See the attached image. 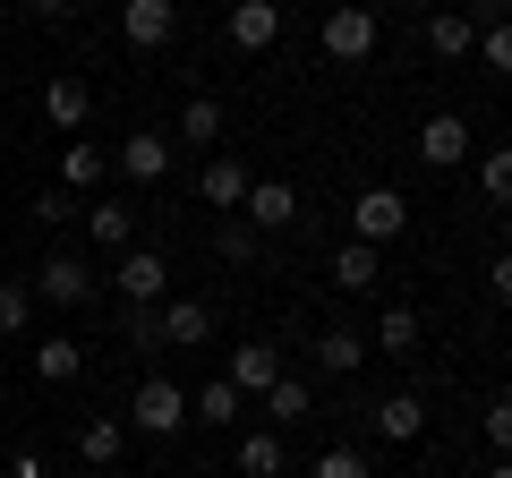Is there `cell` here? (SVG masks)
Here are the masks:
<instances>
[{
  "mask_svg": "<svg viewBox=\"0 0 512 478\" xmlns=\"http://www.w3.org/2000/svg\"><path fill=\"white\" fill-rule=\"evenodd\" d=\"M163 291H171V265L154 257V248H120V299L128 308H154Z\"/></svg>",
  "mask_w": 512,
  "mask_h": 478,
  "instance_id": "obj_7",
  "label": "cell"
},
{
  "mask_svg": "<svg viewBox=\"0 0 512 478\" xmlns=\"http://www.w3.org/2000/svg\"><path fill=\"white\" fill-rule=\"evenodd\" d=\"M316 368H325V376H359L367 368V333L359 325H325V333H316Z\"/></svg>",
  "mask_w": 512,
  "mask_h": 478,
  "instance_id": "obj_14",
  "label": "cell"
},
{
  "mask_svg": "<svg viewBox=\"0 0 512 478\" xmlns=\"http://www.w3.org/2000/svg\"><path fill=\"white\" fill-rule=\"evenodd\" d=\"M163 308V299H154ZM154 308H128V350H163V325H154Z\"/></svg>",
  "mask_w": 512,
  "mask_h": 478,
  "instance_id": "obj_31",
  "label": "cell"
},
{
  "mask_svg": "<svg viewBox=\"0 0 512 478\" xmlns=\"http://www.w3.org/2000/svg\"><path fill=\"white\" fill-rule=\"evenodd\" d=\"M316 478H367V453L359 444H325L316 453Z\"/></svg>",
  "mask_w": 512,
  "mask_h": 478,
  "instance_id": "obj_28",
  "label": "cell"
},
{
  "mask_svg": "<svg viewBox=\"0 0 512 478\" xmlns=\"http://www.w3.org/2000/svg\"><path fill=\"white\" fill-rule=\"evenodd\" d=\"M26 299H52V308H86L94 299V265L69 257V248H52V257L35 265V282H26Z\"/></svg>",
  "mask_w": 512,
  "mask_h": 478,
  "instance_id": "obj_3",
  "label": "cell"
},
{
  "mask_svg": "<svg viewBox=\"0 0 512 478\" xmlns=\"http://www.w3.org/2000/svg\"><path fill=\"white\" fill-rule=\"evenodd\" d=\"M487 444H495V453L512 444V402H487Z\"/></svg>",
  "mask_w": 512,
  "mask_h": 478,
  "instance_id": "obj_33",
  "label": "cell"
},
{
  "mask_svg": "<svg viewBox=\"0 0 512 478\" xmlns=\"http://www.w3.org/2000/svg\"><path fill=\"white\" fill-rule=\"evenodd\" d=\"M77 453H86V470H120V419H86Z\"/></svg>",
  "mask_w": 512,
  "mask_h": 478,
  "instance_id": "obj_25",
  "label": "cell"
},
{
  "mask_svg": "<svg viewBox=\"0 0 512 478\" xmlns=\"http://www.w3.org/2000/svg\"><path fill=\"white\" fill-rule=\"evenodd\" d=\"M103 171H111V154H103V146H86V137H77V146L60 154V188H69V197H77V188H94Z\"/></svg>",
  "mask_w": 512,
  "mask_h": 478,
  "instance_id": "obj_26",
  "label": "cell"
},
{
  "mask_svg": "<svg viewBox=\"0 0 512 478\" xmlns=\"http://www.w3.org/2000/svg\"><path fill=\"white\" fill-rule=\"evenodd\" d=\"M120 35L137 43V52H163V43L180 35V9H171V0H120Z\"/></svg>",
  "mask_w": 512,
  "mask_h": 478,
  "instance_id": "obj_6",
  "label": "cell"
},
{
  "mask_svg": "<svg viewBox=\"0 0 512 478\" xmlns=\"http://www.w3.org/2000/svg\"><path fill=\"white\" fill-rule=\"evenodd\" d=\"M461 154H470V120H461V111H436V120H427V129H419V163L453 171Z\"/></svg>",
  "mask_w": 512,
  "mask_h": 478,
  "instance_id": "obj_12",
  "label": "cell"
},
{
  "mask_svg": "<svg viewBox=\"0 0 512 478\" xmlns=\"http://www.w3.org/2000/svg\"><path fill=\"white\" fill-rule=\"evenodd\" d=\"M470 43H478L470 9H436V18H427V52H436V60H470Z\"/></svg>",
  "mask_w": 512,
  "mask_h": 478,
  "instance_id": "obj_17",
  "label": "cell"
},
{
  "mask_svg": "<svg viewBox=\"0 0 512 478\" xmlns=\"http://www.w3.org/2000/svg\"><path fill=\"white\" fill-rule=\"evenodd\" d=\"M94 478H128V470H94Z\"/></svg>",
  "mask_w": 512,
  "mask_h": 478,
  "instance_id": "obj_38",
  "label": "cell"
},
{
  "mask_svg": "<svg viewBox=\"0 0 512 478\" xmlns=\"http://www.w3.org/2000/svg\"><path fill=\"white\" fill-rule=\"evenodd\" d=\"M487 478H512V470H504V461H495V470H487Z\"/></svg>",
  "mask_w": 512,
  "mask_h": 478,
  "instance_id": "obj_37",
  "label": "cell"
},
{
  "mask_svg": "<svg viewBox=\"0 0 512 478\" xmlns=\"http://www.w3.org/2000/svg\"><path fill=\"white\" fill-rule=\"evenodd\" d=\"M256 410H265L274 427H299V419H308V385H299V376H274V385L256 393Z\"/></svg>",
  "mask_w": 512,
  "mask_h": 478,
  "instance_id": "obj_22",
  "label": "cell"
},
{
  "mask_svg": "<svg viewBox=\"0 0 512 478\" xmlns=\"http://www.w3.org/2000/svg\"><path fill=\"white\" fill-rule=\"evenodd\" d=\"M248 180H256L248 163H231V154H214V163L197 171V205H222V214H239V197H248Z\"/></svg>",
  "mask_w": 512,
  "mask_h": 478,
  "instance_id": "obj_13",
  "label": "cell"
},
{
  "mask_svg": "<svg viewBox=\"0 0 512 478\" xmlns=\"http://www.w3.org/2000/svg\"><path fill=\"white\" fill-rule=\"evenodd\" d=\"M26 9H35V18H69L77 0H26Z\"/></svg>",
  "mask_w": 512,
  "mask_h": 478,
  "instance_id": "obj_35",
  "label": "cell"
},
{
  "mask_svg": "<svg viewBox=\"0 0 512 478\" xmlns=\"http://www.w3.org/2000/svg\"><path fill=\"white\" fill-rule=\"evenodd\" d=\"M376 265H384V248H367V239H350L342 257H333V282H342V291H376Z\"/></svg>",
  "mask_w": 512,
  "mask_h": 478,
  "instance_id": "obj_24",
  "label": "cell"
},
{
  "mask_svg": "<svg viewBox=\"0 0 512 478\" xmlns=\"http://www.w3.org/2000/svg\"><path fill=\"white\" fill-rule=\"evenodd\" d=\"M367 427H376L384 444H419L427 436V402H419V393H384V402L367 410Z\"/></svg>",
  "mask_w": 512,
  "mask_h": 478,
  "instance_id": "obj_9",
  "label": "cell"
},
{
  "mask_svg": "<svg viewBox=\"0 0 512 478\" xmlns=\"http://www.w3.org/2000/svg\"><path fill=\"white\" fill-rule=\"evenodd\" d=\"M239 214H248L256 231H291V222H299V188H291V180H248Z\"/></svg>",
  "mask_w": 512,
  "mask_h": 478,
  "instance_id": "obj_8",
  "label": "cell"
},
{
  "mask_svg": "<svg viewBox=\"0 0 512 478\" xmlns=\"http://www.w3.org/2000/svg\"><path fill=\"white\" fill-rule=\"evenodd\" d=\"M274 376H282V342H239V350H231V368H222V385H231L239 402H256Z\"/></svg>",
  "mask_w": 512,
  "mask_h": 478,
  "instance_id": "obj_4",
  "label": "cell"
},
{
  "mask_svg": "<svg viewBox=\"0 0 512 478\" xmlns=\"http://www.w3.org/2000/svg\"><path fill=\"white\" fill-rule=\"evenodd\" d=\"M26 316H35V299H26V282H0V333H26Z\"/></svg>",
  "mask_w": 512,
  "mask_h": 478,
  "instance_id": "obj_29",
  "label": "cell"
},
{
  "mask_svg": "<svg viewBox=\"0 0 512 478\" xmlns=\"http://www.w3.org/2000/svg\"><path fill=\"white\" fill-rule=\"evenodd\" d=\"M239 478H282V436L274 427H248L239 436Z\"/></svg>",
  "mask_w": 512,
  "mask_h": 478,
  "instance_id": "obj_23",
  "label": "cell"
},
{
  "mask_svg": "<svg viewBox=\"0 0 512 478\" xmlns=\"http://www.w3.org/2000/svg\"><path fill=\"white\" fill-rule=\"evenodd\" d=\"M86 111H94L86 77H52V86H43V120H52L60 137H69V129H86Z\"/></svg>",
  "mask_w": 512,
  "mask_h": 478,
  "instance_id": "obj_15",
  "label": "cell"
},
{
  "mask_svg": "<svg viewBox=\"0 0 512 478\" xmlns=\"http://www.w3.org/2000/svg\"><path fill=\"white\" fill-rule=\"evenodd\" d=\"M478 188H487V197H495V205H504V197H512V163H504V154H487V163H478Z\"/></svg>",
  "mask_w": 512,
  "mask_h": 478,
  "instance_id": "obj_32",
  "label": "cell"
},
{
  "mask_svg": "<svg viewBox=\"0 0 512 478\" xmlns=\"http://www.w3.org/2000/svg\"><path fill=\"white\" fill-rule=\"evenodd\" d=\"M419 478H436V470H419Z\"/></svg>",
  "mask_w": 512,
  "mask_h": 478,
  "instance_id": "obj_39",
  "label": "cell"
},
{
  "mask_svg": "<svg viewBox=\"0 0 512 478\" xmlns=\"http://www.w3.org/2000/svg\"><path fill=\"white\" fill-rule=\"evenodd\" d=\"M35 376L43 385H77V376H86V342H69V333L35 342Z\"/></svg>",
  "mask_w": 512,
  "mask_h": 478,
  "instance_id": "obj_19",
  "label": "cell"
},
{
  "mask_svg": "<svg viewBox=\"0 0 512 478\" xmlns=\"http://www.w3.org/2000/svg\"><path fill=\"white\" fill-rule=\"evenodd\" d=\"M231 43L239 52H274L282 43V9L274 0H231Z\"/></svg>",
  "mask_w": 512,
  "mask_h": 478,
  "instance_id": "obj_11",
  "label": "cell"
},
{
  "mask_svg": "<svg viewBox=\"0 0 512 478\" xmlns=\"http://www.w3.org/2000/svg\"><path fill=\"white\" fill-rule=\"evenodd\" d=\"M128 427H137V436H154V444H171L188 427V393L171 385V376H146V385H137V402H128Z\"/></svg>",
  "mask_w": 512,
  "mask_h": 478,
  "instance_id": "obj_2",
  "label": "cell"
},
{
  "mask_svg": "<svg viewBox=\"0 0 512 478\" xmlns=\"http://www.w3.org/2000/svg\"><path fill=\"white\" fill-rule=\"evenodd\" d=\"M367 350H393V359H410V350H419V308H384L376 333H367Z\"/></svg>",
  "mask_w": 512,
  "mask_h": 478,
  "instance_id": "obj_21",
  "label": "cell"
},
{
  "mask_svg": "<svg viewBox=\"0 0 512 478\" xmlns=\"http://www.w3.org/2000/svg\"><path fill=\"white\" fill-rule=\"evenodd\" d=\"M9 478H52V461H43V453H35V444H26V453H18V461H9Z\"/></svg>",
  "mask_w": 512,
  "mask_h": 478,
  "instance_id": "obj_34",
  "label": "cell"
},
{
  "mask_svg": "<svg viewBox=\"0 0 512 478\" xmlns=\"http://www.w3.org/2000/svg\"><path fill=\"white\" fill-rule=\"evenodd\" d=\"M35 222H43V231H60V222H77V197H69V188H43V197H35Z\"/></svg>",
  "mask_w": 512,
  "mask_h": 478,
  "instance_id": "obj_30",
  "label": "cell"
},
{
  "mask_svg": "<svg viewBox=\"0 0 512 478\" xmlns=\"http://www.w3.org/2000/svg\"><path fill=\"white\" fill-rule=\"evenodd\" d=\"M188 419H197V427H239V419H248V402H239V393L214 376V385H197V393H188Z\"/></svg>",
  "mask_w": 512,
  "mask_h": 478,
  "instance_id": "obj_20",
  "label": "cell"
},
{
  "mask_svg": "<svg viewBox=\"0 0 512 478\" xmlns=\"http://www.w3.org/2000/svg\"><path fill=\"white\" fill-rule=\"evenodd\" d=\"M325 52L333 60H367V52H376V9H359V0L325 9Z\"/></svg>",
  "mask_w": 512,
  "mask_h": 478,
  "instance_id": "obj_5",
  "label": "cell"
},
{
  "mask_svg": "<svg viewBox=\"0 0 512 478\" xmlns=\"http://www.w3.org/2000/svg\"><path fill=\"white\" fill-rule=\"evenodd\" d=\"M402 9H427V18H436V9H444V0H402Z\"/></svg>",
  "mask_w": 512,
  "mask_h": 478,
  "instance_id": "obj_36",
  "label": "cell"
},
{
  "mask_svg": "<svg viewBox=\"0 0 512 478\" xmlns=\"http://www.w3.org/2000/svg\"><path fill=\"white\" fill-rule=\"evenodd\" d=\"M274 9H282V0H274Z\"/></svg>",
  "mask_w": 512,
  "mask_h": 478,
  "instance_id": "obj_40",
  "label": "cell"
},
{
  "mask_svg": "<svg viewBox=\"0 0 512 478\" xmlns=\"http://www.w3.org/2000/svg\"><path fill=\"white\" fill-rule=\"evenodd\" d=\"M120 171H128L137 188L171 180V137H163V129H137V137H120Z\"/></svg>",
  "mask_w": 512,
  "mask_h": 478,
  "instance_id": "obj_10",
  "label": "cell"
},
{
  "mask_svg": "<svg viewBox=\"0 0 512 478\" xmlns=\"http://www.w3.org/2000/svg\"><path fill=\"white\" fill-rule=\"evenodd\" d=\"M154 325H163V350L171 342H205V333H214V308H205V299H163Z\"/></svg>",
  "mask_w": 512,
  "mask_h": 478,
  "instance_id": "obj_16",
  "label": "cell"
},
{
  "mask_svg": "<svg viewBox=\"0 0 512 478\" xmlns=\"http://www.w3.org/2000/svg\"><path fill=\"white\" fill-rule=\"evenodd\" d=\"M180 137H188V146H214V137H222V103H214V94H188V103H180Z\"/></svg>",
  "mask_w": 512,
  "mask_h": 478,
  "instance_id": "obj_27",
  "label": "cell"
},
{
  "mask_svg": "<svg viewBox=\"0 0 512 478\" xmlns=\"http://www.w3.org/2000/svg\"><path fill=\"white\" fill-rule=\"evenodd\" d=\"M402 231H410V197H402V188H359V197H350V239L393 248Z\"/></svg>",
  "mask_w": 512,
  "mask_h": 478,
  "instance_id": "obj_1",
  "label": "cell"
},
{
  "mask_svg": "<svg viewBox=\"0 0 512 478\" xmlns=\"http://www.w3.org/2000/svg\"><path fill=\"white\" fill-rule=\"evenodd\" d=\"M77 214H86V239H94V248H111V257L137 248V214H128V205H77Z\"/></svg>",
  "mask_w": 512,
  "mask_h": 478,
  "instance_id": "obj_18",
  "label": "cell"
}]
</instances>
